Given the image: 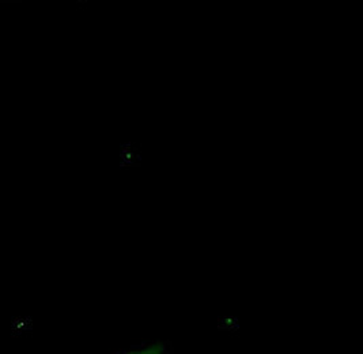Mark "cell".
Masks as SVG:
<instances>
[{
    "label": "cell",
    "instance_id": "obj_1",
    "mask_svg": "<svg viewBox=\"0 0 363 354\" xmlns=\"http://www.w3.org/2000/svg\"><path fill=\"white\" fill-rule=\"evenodd\" d=\"M142 168V143L133 138L123 139L117 148V169L120 172H131Z\"/></svg>",
    "mask_w": 363,
    "mask_h": 354
},
{
    "label": "cell",
    "instance_id": "obj_2",
    "mask_svg": "<svg viewBox=\"0 0 363 354\" xmlns=\"http://www.w3.org/2000/svg\"><path fill=\"white\" fill-rule=\"evenodd\" d=\"M113 354H172L169 345L164 342H149L142 345H135L130 349L120 350Z\"/></svg>",
    "mask_w": 363,
    "mask_h": 354
}]
</instances>
